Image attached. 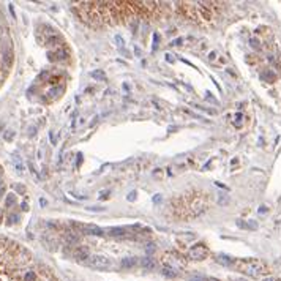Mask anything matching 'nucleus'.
I'll return each mask as SVG.
<instances>
[{"instance_id": "f257e3e1", "label": "nucleus", "mask_w": 281, "mask_h": 281, "mask_svg": "<svg viewBox=\"0 0 281 281\" xmlns=\"http://www.w3.org/2000/svg\"><path fill=\"white\" fill-rule=\"evenodd\" d=\"M0 281H59V278L29 248L0 235Z\"/></svg>"}, {"instance_id": "f03ea898", "label": "nucleus", "mask_w": 281, "mask_h": 281, "mask_svg": "<svg viewBox=\"0 0 281 281\" xmlns=\"http://www.w3.org/2000/svg\"><path fill=\"white\" fill-rule=\"evenodd\" d=\"M231 269L243 273L246 276H251V278H261L264 275L269 273V269L267 265L259 261V259H254V258H248V259H232V264H231Z\"/></svg>"}, {"instance_id": "7ed1b4c3", "label": "nucleus", "mask_w": 281, "mask_h": 281, "mask_svg": "<svg viewBox=\"0 0 281 281\" xmlns=\"http://www.w3.org/2000/svg\"><path fill=\"white\" fill-rule=\"evenodd\" d=\"M213 5L215 3H179V8L190 19L196 22H210L213 21Z\"/></svg>"}, {"instance_id": "20e7f679", "label": "nucleus", "mask_w": 281, "mask_h": 281, "mask_svg": "<svg viewBox=\"0 0 281 281\" xmlns=\"http://www.w3.org/2000/svg\"><path fill=\"white\" fill-rule=\"evenodd\" d=\"M13 63V49H11V41L6 32V27L0 16V81L5 74V71Z\"/></svg>"}, {"instance_id": "39448f33", "label": "nucleus", "mask_w": 281, "mask_h": 281, "mask_svg": "<svg viewBox=\"0 0 281 281\" xmlns=\"http://www.w3.org/2000/svg\"><path fill=\"white\" fill-rule=\"evenodd\" d=\"M85 264L90 267V269H93V270H109V269H112V261L109 258L103 256V254L90 256Z\"/></svg>"}, {"instance_id": "423d86ee", "label": "nucleus", "mask_w": 281, "mask_h": 281, "mask_svg": "<svg viewBox=\"0 0 281 281\" xmlns=\"http://www.w3.org/2000/svg\"><path fill=\"white\" fill-rule=\"evenodd\" d=\"M207 256H209V248L204 243H197V245L191 246V250L188 251V258L191 261H196V262L204 261Z\"/></svg>"}, {"instance_id": "0eeeda50", "label": "nucleus", "mask_w": 281, "mask_h": 281, "mask_svg": "<svg viewBox=\"0 0 281 281\" xmlns=\"http://www.w3.org/2000/svg\"><path fill=\"white\" fill-rule=\"evenodd\" d=\"M73 226L76 229H81L84 234H90V235H103V229L95 224H81V223H73Z\"/></svg>"}, {"instance_id": "6e6552de", "label": "nucleus", "mask_w": 281, "mask_h": 281, "mask_svg": "<svg viewBox=\"0 0 281 281\" xmlns=\"http://www.w3.org/2000/svg\"><path fill=\"white\" fill-rule=\"evenodd\" d=\"M74 258L77 259V261H89V258H90V251H89V248L87 246H77L76 248V251H74Z\"/></svg>"}, {"instance_id": "1a4fd4ad", "label": "nucleus", "mask_w": 281, "mask_h": 281, "mask_svg": "<svg viewBox=\"0 0 281 281\" xmlns=\"http://www.w3.org/2000/svg\"><path fill=\"white\" fill-rule=\"evenodd\" d=\"M120 265H122V269H125V270H131V269H134V267H139V259L138 258H123Z\"/></svg>"}, {"instance_id": "9d476101", "label": "nucleus", "mask_w": 281, "mask_h": 281, "mask_svg": "<svg viewBox=\"0 0 281 281\" xmlns=\"http://www.w3.org/2000/svg\"><path fill=\"white\" fill-rule=\"evenodd\" d=\"M153 265H155V262L150 256H144V258L139 259V267H142V269H145V270H152Z\"/></svg>"}, {"instance_id": "9b49d317", "label": "nucleus", "mask_w": 281, "mask_h": 281, "mask_svg": "<svg viewBox=\"0 0 281 281\" xmlns=\"http://www.w3.org/2000/svg\"><path fill=\"white\" fill-rule=\"evenodd\" d=\"M161 273H163V276H166V278H177V276H179V270H176V269H174V267H171V265H164L163 270H161Z\"/></svg>"}, {"instance_id": "f8f14e48", "label": "nucleus", "mask_w": 281, "mask_h": 281, "mask_svg": "<svg viewBox=\"0 0 281 281\" xmlns=\"http://www.w3.org/2000/svg\"><path fill=\"white\" fill-rule=\"evenodd\" d=\"M232 259H234V258H229V256H224V254H218V256L215 258V261H217L218 264L224 265V267H231V264H232Z\"/></svg>"}, {"instance_id": "ddd939ff", "label": "nucleus", "mask_w": 281, "mask_h": 281, "mask_svg": "<svg viewBox=\"0 0 281 281\" xmlns=\"http://www.w3.org/2000/svg\"><path fill=\"white\" fill-rule=\"evenodd\" d=\"M237 226L238 227H243V229H251V231H254V229H258V224L254 223V221H248V223H245V221H237Z\"/></svg>"}, {"instance_id": "4468645a", "label": "nucleus", "mask_w": 281, "mask_h": 281, "mask_svg": "<svg viewBox=\"0 0 281 281\" xmlns=\"http://www.w3.org/2000/svg\"><path fill=\"white\" fill-rule=\"evenodd\" d=\"M126 231H128L126 227H111V229H109V234L114 235V237H115V235H125Z\"/></svg>"}, {"instance_id": "2eb2a0df", "label": "nucleus", "mask_w": 281, "mask_h": 281, "mask_svg": "<svg viewBox=\"0 0 281 281\" xmlns=\"http://www.w3.org/2000/svg\"><path fill=\"white\" fill-rule=\"evenodd\" d=\"M90 76L93 79H97V81H103V79H104V71H101V70H93L90 73Z\"/></svg>"}, {"instance_id": "dca6fc26", "label": "nucleus", "mask_w": 281, "mask_h": 281, "mask_svg": "<svg viewBox=\"0 0 281 281\" xmlns=\"http://www.w3.org/2000/svg\"><path fill=\"white\" fill-rule=\"evenodd\" d=\"M158 44H159V35L158 33H153V48H152V51H156L158 49Z\"/></svg>"}, {"instance_id": "f3484780", "label": "nucleus", "mask_w": 281, "mask_h": 281, "mask_svg": "<svg viewBox=\"0 0 281 281\" xmlns=\"http://www.w3.org/2000/svg\"><path fill=\"white\" fill-rule=\"evenodd\" d=\"M115 41H117V46H118L120 49L123 48V44H125V43H123V38L120 36V35H115Z\"/></svg>"}, {"instance_id": "a211bd4d", "label": "nucleus", "mask_w": 281, "mask_h": 281, "mask_svg": "<svg viewBox=\"0 0 281 281\" xmlns=\"http://www.w3.org/2000/svg\"><path fill=\"white\" fill-rule=\"evenodd\" d=\"M234 125H235V126H240V125H242V114H235Z\"/></svg>"}, {"instance_id": "6ab92c4d", "label": "nucleus", "mask_w": 281, "mask_h": 281, "mask_svg": "<svg viewBox=\"0 0 281 281\" xmlns=\"http://www.w3.org/2000/svg\"><path fill=\"white\" fill-rule=\"evenodd\" d=\"M251 46H253L254 49H259V41H258L256 38H253V39H251Z\"/></svg>"}, {"instance_id": "aec40b11", "label": "nucleus", "mask_w": 281, "mask_h": 281, "mask_svg": "<svg viewBox=\"0 0 281 281\" xmlns=\"http://www.w3.org/2000/svg\"><path fill=\"white\" fill-rule=\"evenodd\" d=\"M217 56H218V54H217V52H215V51H213V52H210V56H209V59H210V60L213 62V60H215V57H217Z\"/></svg>"}, {"instance_id": "412c9836", "label": "nucleus", "mask_w": 281, "mask_h": 281, "mask_svg": "<svg viewBox=\"0 0 281 281\" xmlns=\"http://www.w3.org/2000/svg\"><path fill=\"white\" fill-rule=\"evenodd\" d=\"M161 200V194H156L155 197H153V202H159Z\"/></svg>"}, {"instance_id": "4be33fe9", "label": "nucleus", "mask_w": 281, "mask_h": 281, "mask_svg": "<svg viewBox=\"0 0 281 281\" xmlns=\"http://www.w3.org/2000/svg\"><path fill=\"white\" fill-rule=\"evenodd\" d=\"M128 199H130V200H134V199H136V193H131Z\"/></svg>"}, {"instance_id": "5701e85b", "label": "nucleus", "mask_w": 281, "mask_h": 281, "mask_svg": "<svg viewBox=\"0 0 281 281\" xmlns=\"http://www.w3.org/2000/svg\"><path fill=\"white\" fill-rule=\"evenodd\" d=\"M134 52H136V56H139V57H141V49H139L138 46L134 48Z\"/></svg>"}, {"instance_id": "b1692460", "label": "nucleus", "mask_w": 281, "mask_h": 281, "mask_svg": "<svg viewBox=\"0 0 281 281\" xmlns=\"http://www.w3.org/2000/svg\"><path fill=\"white\" fill-rule=\"evenodd\" d=\"M166 59H167V62H174V59L171 57V54H166Z\"/></svg>"}]
</instances>
